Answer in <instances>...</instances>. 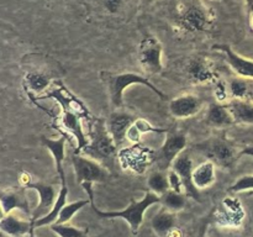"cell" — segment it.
I'll return each instance as SVG.
<instances>
[{
    "label": "cell",
    "mask_w": 253,
    "mask_h": 237,
    "mask_svg": "<svg viewBox=\"0 0 253 237\" xmlns=\"http://www.w3.org/2000/svg\"><path fill=\"white\" fill-rule=\"evenodd\" d=\"M91 185H93L91 183H83L82 187L84 188L85 193L88 194V198H90V205L93 211L99 217H103V219H118V217L119 219H124L125 221L128 222L133 235L137 234L138 230H140L141 225L143 222V215H145L146 210L152 206V205L161 204L160 195L148 192L140 201H132L130 206L126 207V209L120 210V211H101L94 205V193Z\"/></svg>",
    "instance_id": "1"
},
{
    "label": "cell",
    "mask_w": 253,
    "mask_h": 237,
    "mask_svg": "<svg viewBox=\"0 0 253 237\" xmlns=\"http://www.w3.org/2000/svg\"><path fill=\"white\" fill-rule=\"evenodd\" d=\"M101 78L106 83L109 95H110V101L114 108L116 109L123 108L125 89L131 85H135V84L147 86L151 91H153L162 100H167L168 99V96L165 93H162L155 84L151 83L146 77L141 76V74L132 73V72H127V73H108V72H104V73H101Z\"/></svg>",
    "instance_id": "2"
},
{
    "label": "cell",
    "mask_w": 253,
    "mask_h": 237,
    "mask_svg": "<svg viewBox=\"0 0 253 237\" xmlns=\"http://www.w3.org/2000/svg\"><path fill=\"white\" fill-rule=\"evenodd\" d=\"M84 155L98 160L101 164H110L118 155V146L110 135L106 121L96 120L91 130L89 143L83 150Z\"/></svg>",
    "instance_id": "3"
},
{
    "label": "cell",
    "mask_w": 253,
    "mask_h": 237,
    "mask_svg": "<svg viewBox=\"0 0 253 237\" xmlns=\"http://www.w3.org/2000/svg\"><path fill=\"white\" fill-rule=\"evenodd\" d=\"M195 148L204 153L209 160L224 168H230L240 157L236 147L231 141L225 137H212L209 141L195 145Z\"/></svg>",
    "instance_id": "4"
},
{
    "label": "cell",
    "mask_w": 253,
    "mask_h": 237,
    "mask_svg": "<svg viewBox=\"0 0 253 237\" xmlns=\"http://www.w3.org/2000/svg\"><path fill=\"white\" fill-rule=\"evenodd\" d=\"M187 135L183 132H170L165 140L160 150L156 152L153 160L157 165L158 170L167 172L172 168L173 162L175 158L184 152L187 147Z\"/></svg>",
    "instance_id": "5"
},
{
    "label": "cell",
    "mask_w": 253,
    "mask_h": 237,
    "mask_svg": "<svg viewBox=\"0 0 253 237\" xmlns=\"http://www.w3.org/2000/svg\"><path fill=\"white\" fill-rule=\"evenodd\" d=\"M74 173H76L77 183H101L105 182L109 177V172L105 165L90 157H84L81 153H74L72 157Z\"/></svg>",
    "instance_id": "6"
},
{
    "label": "cell",
    "mask_w": 253,
    "mask_h": 237,
    "mask_svg": "<svg viewBox=\"0 0 253 237\" xmlns=\"http://www.w3.org/2000/svg\"><path fill=\"white\" fill-rule=\"evenodd\" d=\"M39 99H54L61 104L62 111H69V113L81 116L82 118H88L90 116L86 106L61 83L49 89V91L40 96Z\"/></svg>",
    "instance_id": "7"
},
{
    "label": "cell",
    "mask_w": 253,
    "mask_h": 237,
    "mask_svg": "<svg viewBox=\"0 0 253 237\" xmlns=\"http://www.w3.org/2000/svg\"><path fill=\"white\" fill-rule=\"evenodd\" d=\"M140 63L148 74L163 71L162 44L156 37H147L140 44Z\"/></svg>",
    "instance_id": "8"
},
{
    "label": "cell",
    "mask_w": 253,
    "mask_h": 237,
    "mask_svg": "<svg viewBox=\"0 0 253 237\" xmlns=\"http://www.w3.org/2000/svg\"><path fill=\"white\" fill-rule=\"evenodd\" d=\"M244 217L245 211L236 198H226L215 212V222L221 227H239Z\"/></svg>",
    "instance_id": "9"
},
{
    "label": "cell",
    "mask_w": 253,
    "mask_h": 237,
    "mask_svg": "<svg viewBox=\"0 0 253 237\" xmlns=\"http://www.w3.org/2000/svg\"><path fill=\"white\" fill-rule=\"evenodd\" d=\"M136 118H137L126 113V111L116 110L106 120L109 132L113 136L118 148L123 147L127 142V131L131 127V125L135 122Z\"/></svg>",
    "instance_id": "10"
},
{
    "label": "cell",
    "mask_w": 253,
    "mask_h": 237,
    "mask_svg": "<svg viewBox=\"0 0 253 237\" xmlns=\"http://www.w3.org/2000/svg\"><path fill=\"white\" fill-rule=\"evenodd\" d=\"M26 188L36 190L40 198L39 205H37V206L35 207L34 211H32L31 221L34 222L36 221V220L41 219V217L46 216V215L51 211L54 202H56L58 193H57V190L54 189L52 185L43 184V183H30Z\"/></svg>",
    "instance_id": "11"
},
{
    "label": "cell",
    "mask_w": 253,
    "mask_h": 237,
    "mask_svg": "<svg viewBox=\"0 0 253 237\" xmlns=\"http://www.w3.org/2000/svg\"><path fill=\"white\" fill-rule=\"evenodd\" d=\"M170 169L174 170L182 178L185 194L199 201V190L195 188L194 183H193V169H194V167H193V159L190 158V156L185 151L180 153L174 159Z\"/></svg>",
    "instance_id": "12"
},
{
    "label": "cell",
    "mask_w": 253,
    "mask_h": 237,
    "mask_svg": "<svg viewBox=\"0 0 253 237\" xmlns=\"http://www.w3.org/2000/svg\"><path fill=\"white\" fill-rule=\"evenodd\" d=\"M214 49L222 52L225 54V61L230 68L239 77L253 80V61L245 58L234 51L229 44H215Z\"/></svg>",
    "instance_id": "13"
},
{
    "label": "cell",
    "mask_w": 253,
    "mask_h": 237,
    "mask_svg": "<svg viewBox=\"0 0 253 237\" xmlns=\"http://www.w3.org/2000/svg\"><path fill=\"white\" fill-rule=\"evenodd\" d=\"M203 103L200 98L193 94H184L169 101V111L174 118L184 120L193 118L202 110Z\"/></svg>",
    "instance_id": "14"
},
{
    "label": "cell",
    "mask_w": 253,
    "mask_h": 237,
    "mask_svg": "<svg viewBox=\"0 0 253 237\" xmlns=\"http://www.w3.org/2000/svg\"><path fill=\"white\" fill-rule=\"evenodd\" d=\"M82 118L69 111H62L61 125L68 133H71L77 141L76 153L83 152L85 146L89 143V138H86L85 132L82 126Z\"/></svg>",
    "instance_id": "15"
},
{
    "label": "cell",
    "mask_w": 253,
    "mask_h": 237,
    "mask_svg": "<svg viewBox=\"0 0 253 237\" xmlns=\"http://www.w3.org/2000/svg\"><path fill=\"white\" fill-rule=\"evenodd\" d=\"M0 231L9 237H24L26 235L32 236L34 224L31 220H24L14 214H6L0 220Z\"/></svg>",
    "instance_id": "16"
},
{
    "label": "cell",
    "mask_w": 253,
    "mask_h": 237,
    "mask_svg": "<svg viewBox=\"0 0 253 237\" xmlns=\"http://www.w3.org/2000/svg\"><path fill=\"white\" fill-rule=\"evenodd\" d=\"M41 142L49 152L52 153L54 158V163H56V170L57 174H58L59 179L62 182H67L66 179V173H64V157H66V137L62 136V137L58 138H48L42 136Z\"/></svg>",
    "instance_id": "17"
},
{
    "label": "cell",
    "mask_w": 253,
    "mask_h": 237,
    "mask_svg": "<svg viewBox=\"0 0 253 237\" xmlns=\"http://www.w3.org/2000/svg\"><path fill=\"white\" fill-rule=\"evenodd\" d=\"M235 123L253 126V101L246 99H231L226 103Z\"/></svg>",
    "instance_id": "18"
},
{
    "label": "cell",
    "mask_w": 253,
    "mask_h": 237,
    "mask_svg": "<svg viewBox=\"0 0 253 237\" xmlns=\"http://www.w3.org/2000/svg\"><path fill=\"white\" fill-rule=\"evenodd\" d=\"M216 180V167L212 160H205L193 169V183L198 190L211 187Z\"/></svg>",
    "instance_id": "19"
},
{
    "label": "cell",
    "mask_w": 253,
    "mask_h": 237,
    "mask_svg": "<svg viewBox=\"0 0 253 237\" xmlns=\"http://www.w3.org/2000/svg\"><path fill=\"white\" fill-rule=\"evenodd\" d=\"M207 123L214 127H226L235 123L226 104L211 103L207 114Z\"/></svg>",
    "instance_id": "20"
},
{
    "label": "cell",
    "mask_w": 253,
    "mask_h": 237,
    "mask_svg": "<svg viewBox=\"0 0 253 237\" xmlns=\"http://www.w3.org/2000/svg\"><path fill=\"white\" fill-rule=\"evenodd\" d=\"M0 204H1L5 215L10 214L16 209L29 211V202H27L24 193L20 190L0 189Z\"/></svg>",
    "instance_id": "21"
},
{
    "label": "cell",
    "mask_w": 253,
    "mask_h": 237,
    "mask_svg": "<svg viewBox=\"0 0 253 237\" xmlns=\"http://www.w3.org/2000/svg\"><path fill=\"white\" fill-rule=\"evenodd\" d=\"M188 74L194 83H209L215 80V72L204 58H195L188 66Z\"/></svg>",
    "instance_id": "22"
},
{
    "label": "cell",
    "mask_w": 253,
    "mask_h": 237,
    "mask_svg": "<svg viewBox=\"0 0 253 237\" xmlns=\"http://www.w3.org/2000/svg\"><path fill=\"white\" fill-rule=\"evenodd\" d=\"M67 198H68V187H67V182H62L61 189H59L58 195H57V199L53 207H52V210L46 215V216L41 217V219L32 222V224H34V229H36V227L47 226V225L51 226L52 224H54L57 217H58L59 212H61L62 207L67 204Z\"/></svg>",
    "instance_id": "23"
},
{
    "label": "cell",
    "mask_w": 253,
    "mask_h": 237,
    "mask_svg": "<svg viewBox=\"0 0 253 237\" xmlns=\"http://www.w3.org/2000/svg\"><path fill=\"white\" fill-rule=\"evenodd\" d=\"M227 86H229L230 100L231 99L251 100L253 98V80L251 79L235 77V78L230 79Z\"/></svg>",
    "instance_id": "24"
},
{
    "label": "cell",
    "mask_w": 253,
    "mask_h": 237,
    "mask_svg": "<svg viewBox=\"0 0 253 237\" xmlns=\"http://www.w3.org/2000/svg\"><path fill=\"white\" fill-rule=\"evenodd\" d=\"M152 229L160 237H166L175 225V212L165 209L161 210L152 219Z\"/></svg>",
    "instance_id": "25"
},
{
    "label": "cell",
    "mask_w": 253,
    "mask_h": 237,
    "mask_svg": "<svg viewBox=\"0 0 253 237\" xmlns=\"http://www.w3.org/2000/svg\"><path fill=\"white\" fill-rule=\"evenodd\" d=\"M51 85V78L40 72H29L25 76V86L34 94H41Z\"/></svg>",
    "instance_id": "26"
},
{
    "label": "cell",
    "mask_w": 253,
    "mask_h": 237,
    "mask_svg": "<svg viewBox=\"0 0 253 237\" xmlns=\"http://www.w3.org/2000/svg\"><path fill=\"white\" fill-rule=\"evenodd\" d=\"M185 202H187V200H185L184 194L177 193L174 190L169 189L165 194L161 195V204L172 212H178L184 209Z\"/></svg>",
    "instance_id": "27"
},
{
    "label": "cell",
    "mask_w": 253,
    "mask_h": 237,
    "mask_svg": "<svg viewBox=\"0 0 253 237\" xmlns=\"http://www.w3.org/2000/svg\"><path fill=\"white\" fill-rule=\"evenodd\" d=\"M90 204V198L89 199H84V200H78V201L74 202H67L63 207H62L61 212H59L58 217H57L56 222L54 224H68L69 221L72 220V217L76 215V212H78L79 210L85 207L86 205Z\"/></svg>",
    "instance_id": "28"
},
{
    "label": "cell",
    "mask_w": 253,
    "mask_h": 237,
    "mask_svg": "<svg viewBox=\"0 0 253 237\" xmlns=\"http://www.w3.org/2000/svg\"><path fill=\"white\" fill-rule=\"evenodd\" d=\"M147 185L150 192L157 195H163L167 190H169V183H168V175L162 170H156L148 177Z\"/></svg>",
    "instance_id": "29"
},
{
    "label": "cell",
    "mask_w": 253,
    "mask_h": 237,
    "mask_svg": "<svg viewBox=\"0 0 253 237\" xmlns=\"http://www.w3.org/2000/svg\"><path fill=\"white\" fill-rule=\"evenodd\" d=\"M183 22L190 30H203L207 25V17L200 9L192 7L185 11L184 16H183Z\"/></svg>",
    "instance_id": "30"
},
{
    "label": "cell",
    "mask_w": 253,
    "mask_h": 237,
    "mask_svg": "<svg viewBox=\"0 0 253 237\" xmlns=\"http://www.w3.org/2000/svg\"><path fill=\"white\" fill-rule=\"evenodd\" d=\"M51 230L59 237H88V230H81L68 224H52Z\"/></svg>",
    "instance_id": "31"
},
{
    "label": "cell",
    "mask_w": 253,
    "mask_h": 237,
    "mask_svg": "<svg viewBox=\"0 0 253 237\" xmlns=\"http://www.w3.org/2000/svg\"><path fill=\"white\" fill-rule=\"evenodd\" d=\"M253 190V174L244 175L240 177L234 184L230 187L229 192L231 193H242V192H252Z\"/></svg>",
    "instance_id": "32"
},
{
    "label": "cell",
    "mask_w": 253,
    "mask_h": 237,
    "mask_svg": "<svg viewBox=\"0 0 253 237\" xmlns=\"http://www.w3.org/2000/svg\"><path fill=\"white\" fill-rule=\"evenodd\" d=\"M168 183H169V189L174 190L177 193H182L184 194L185 189H184V184H183V180L177 173L174 172L173 169L168 170Z\"/></svg>",
    "instance_id": "33"
},
{
    "label": "cell",
    "mask_w": 253,
    "mask_h": 237,
    "mask_svg": "<svg viewBox=\"0 0 253 237\" xmlns=\"http://www.w3.org/2000/svg\"><path fill=\"white\" fill-rule=\"evenodd\" d=\"M133 126L137 128L138 132H140L141 135H143V133H150V132H158V133L166 132V130L155 127V126L151 125L148 121H146L145 118H136L135 122H133Z\"/></svg>",
    "instance_id": "34"
},
{
    "label": "cell",
    "mask_w": 253,
    "mask_h": 237,
    "mask_svg": "<svg viewBox=\"0 0 253 237\" xmlns=\"http://www.w3.org/2000/svg\"><path fill=\"white\" fill-rule=\"evenodd\" d=\"M215 96L217 99V103H224L225 100L230 99V93H229V86L225 81L220 80L217 81L216 89H215Z\"/></svg>",
    "instance_id": "35"
},
{
    "label": "cell",
    "mask_w": 253,
    "mask_h": 237,
    "mask_svg": "<svg viewBox=\"0 0 253 237\" xmlns=\"http://www.w3.org/2000/svg\"><path fill=\"white\" fill-rule=\"evenodd\" d=\"M20 183H21V184L24 185V187H27V185H29L30 183H32L30 174H27V173H22L21 178H20Z\"/></svg>",
    "instance_id": "36"
},
{
    "label": "cell",
    "mask_w": 253,
    "mask_h": 237,
    "mask_svg": "<svg viewBox=\"0 0 253 237\" xmlns=\"http://www.w3.org/2000/svg\"><path fill=\"white\" fill-rule=\"evenodd\" d=\"M166 237H183V234L179 229H177V227H173V229L168 232L167 236Z\"/></svg>",
    "instance_id": "37"
},
{
    "label": "cell",
    "mask_w": 253,
    "mask_h": 237,
    "mask_svg": "<svg viewBox=\"0 0 253 237\" xmlns=\"http://www.w3.org/2000/svg\"><path fill=\"white\" fill-rule=\"evenodd\" d=\"M251 156V157H253V146H249V147H245L244 150L240 152V156Z\"/></svg>",
    "instance_id": "38"
},
{
    "label": "cell",
    "mask_w": 253,
    "mask_h": 237,
    "mask_svg": "<svg viewBox=\"0 0 253 237\" xmlns=\"http://www.w3.org/2000/svg\"><path fill=\"white\" fill-rule=\"evenodd\" d=\"M245 1H246L247 6H249L250 11L253 12V0H245Z\"/></svg>",
    "instance_id": "39"
},
{
    "label": "cell",
    "mask_w": 253,
    "mask_h": 237,
    "mask_svg": "<svg viewBox=\"0 0 253 237\" xmlns=\"http://www.w3.org/2000/svg\"><path fill=\"white\" fill-rule=\"evenodd\" d=\"M4 216H5V212H4V210H2L1 204H0V220H1Z\"/></svg>",
    "instance_id": "40"
},
{
    "label": "cell",
    "mask_w": 253,
    "mask_h": 237,
    "mask_svg": "<svg viewBox=\"0 0 253 237\" xmlns=\"http://www.w3.org/2000/svg\"><path fill=\"white\" fill-rule=\"evenodd\" d=\"M230 237H242V236H239V235H234V236H230Z\"/></svg>",
    "instance_id": "41"
},
{
    "label": "cell",
    "mask_w": 253,
    "mask_h": 237,
    "mask_svg": "<svg viewBox=\"0 0 253 237\" xmlns=\"http://www.w3.org/2000/svg\"><path fill=\"white\" fill-rule=\"evenodd\" d=\"M251 22H252V26H253V14H252V20H251Z\"/></svg>",
    "instance_id": "42"
},
{
    "label": "cell",
    "mask_w": 253,
    "mask_h": 237,
    "mask_svg": "<svg viewBox=\"0 0 253 237\" xmlns=\"http://www.w3.org/2000/svg\"><path fill=\"white\" fill-rule=\"evenodd\" d=\"M250 194H252V195H253V190H252V192H250Z\"/></svg>",
    "instance_id": "43"
},
{
    "label": "cell",
    "mask_w": 253,
    "mask_h": 237,
    "mask_svg": "<svg viewBox=\"0 0 253 237\" xmlns=\"http://www.w3.org/2000/svg\"><path fill=\"white\" fill-rule=\"evenodd\" d=\"M200 237H203V235H202V236H200Z\"/></svg>",
    "instance_id": "44"
}]
</instances>
